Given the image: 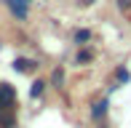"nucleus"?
Wrapping results in <instances>:
<instances>
[{
	"instance_id": "obj_1",
	"label": "nucleus",
	"mask_w": 131,
	"mask_h": 128,
	"mask_svg": "<svg viewBox=\"0 0 131 128\" xmlns=\"http://www.w3.org/2000/svg\"><path fill=\"white\" fill-rule=\"evenodd\" d=\"M14 99H16V91H14V85H8V83H0V107L11 104Z\"/></svg>"
},
{
	"instance_id": "obj_2",
	"label": "nucleus",
	"mask_w": 131,
	"mask_h": 128,
	"mask_svg": "<svg viewBox=\"0 0 131 128\" xmlns=\"http://www.w3.org/2000/svg\"><path fill=\"white\" fill-rule=\"evenodd\" d=\"M5 5H8L19 19H27V0H5Z\"/></svg>"
},
{
	"instance_id": "obj_3",
	"label": "nucleus",
	"mask_w": 131,
	"mask_h": 128,
	"mask_svg": "<svg viewBox=\"0 0 131 128\" xmlns=\"http://www.w3.org/2000/svg\"><path fill=\"white\" fill-rule=\"evenodd\" d=\"M14 69H16V72H35V61H29V59H16V61H14Z\"/></svg>"
},
{
	"instance_id": "obj_4",
	"label": "nucleus",
	"mask_w": 131,
	"mask_h": 128,
	"mask_svg": "<svg viewBox=\"0 0 131 128\" xmlns=\"http://www.w3.org/2000/svg\"><path fill=\"white\" fill-rule=\"evenodd\" d=\"M104 112H107V101H99L96 107L91 109V118H96V120H102V118H104Z\"/></svg>"
},
{
	"instance_id": "obj_5",
	"label": "nucleus",
	"mask_w": 131,
	"mask_h": 128,
	"mask_svg": "<svg viewBox=\"0 0 131 128\" xmlns=\"http://www.w3.org/2000/svg\"><path fill=\"white\" fill-rule=\"evenodd\" d=\"M88 37H91V32H88V30H78V32H75V40H78V43H86Z\"/></svg>"
},
{
	"instance_id": "obj_6",
	"label": "nucleus",
	"mask_w": 131,
	"mask_h": 128,
	"mask_svg": "<svg viewBox=\"0 0 131 128\" xmlns=\"http://www.w3.org/2000/svg\"><path fill=\"white\" fill-rule=\"evenodd\" d=\"M43 88H46V83H43V80H38V83L32 85V96H40V94H43Z\"/></svg>"
},
{
	"instance_id": "obj_7",
	"label": "nucleus",
	"mask_w": 131,
	"mask_h": 128,
	"mask_svg": "<svg viewBox=\"0 0 131 128\" xmlns=\"http://www.w3.org/2000/svg\"><path fill=\"white\" fill-rule=\"evenodd\" d=\"M86 61H91V54H88V51H83V54H78V64H86Z\"/></svg>"
},
{
	"instance_id": "obj_8",
	"label": "nucleus",
	"mask_w": 131,
	"mask_h": 128,
	"mask_svg": "<svg viewBox=\"0 0 131 128\" xmlns=\"http://www.w3.org/2000/svg\"><path fill=\"white\" fill-rule=\"evenodd\" d=\"M62 78H64V75H62V69H56V72H53V83H56V85H62Z\"/></svg>"
},
{
	"instance_id": "obj_9",
	"label": "nucleus",
	"mask_w": 131,
	"mask_h": 128,
	"mask_svg": "<svg viewBox=\"0 0 131 128\" xmlns=\"http://www.w3.org/2000/svg\"><path fill=\"white\" fill-rule=\"evenodd\" d=\"M118 80H121V83H126V80H128V72H126V69H118Z\"/></svg>"
},
{
	"instance_id": "obj_10",
	"label": "nucleus",
	"mask_w": 131,
	"mask_h": 128,
	"mask_svg": "<svg viewBox=\"0 0 131 128\" xmlns=\"http://www.w3.org/2000/svg\"><path fill=\"white\" fill-rule=\"evenodd\" d=\"M118 5H121V8H123V11H126V8H128V5H131V0H118Z\"/></svg>"
},
{
	"instance_id": "obj_11",
	"label": "nucleus",
	"mask_w": 131,
	"mask_h": 128,
	"mask_svg": "<svg viewBox=\"0 0 131 128\" xmlns=\"http://www.w3.org/2000/svg\"><path fill=\"white\" fill-rule=\"evenodd\" d=\"M80 3H83V5H86V3H88V0H80Z\"/></svg>"
}]
</instances>
